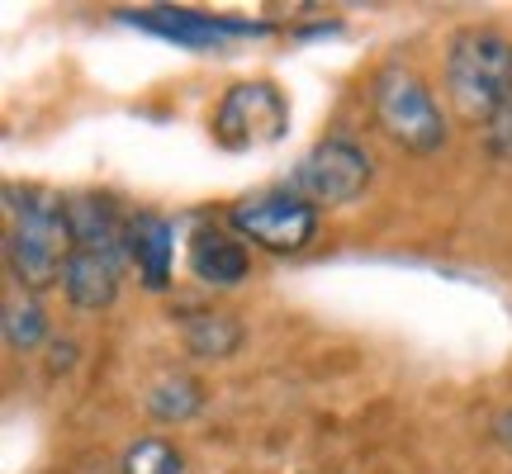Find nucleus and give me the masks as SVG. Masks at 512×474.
Returning a JSON list of instances; mask_svg holds the SVG:
<instances>
[{"label":"nucleus","mask_w":512,"mask_h":474,"mask_svg":"<svg viewBox=\"0 0 512 474\" xmlns=\"http://www.w3.org/2000/svg\"><path fill=\"white\" fill-rule=\"evenodd\" d=\"M10 200V237H5V256H10V275L24 290H48L62 280L67 256L76 252L72 223H67V200H57L48 190H5Z\"/></svg>","instance_id":"nucleus-1"},{"label":"nucleus","mask_w":512,"mask_h":474,"mask_svg":"<svg viewBox=\"0 0 512 474\" xmlns=\"http://www.w3.org/2000/svg\"><path fill=\"white\" fill-rule=\"evenodd\" d=\"M446 91L465 124H489L512 95V43L494 29H465L446 53Z\"/></svg>","instance_id":"nucleus-2"},{"label":"nucleus","mask_w":512,"mask_h":474,"mask_svg":"<svg viewBox=\"0 0 512 474\" xmlns=\"http://www.w3.org/2000/svg\"><path fill=\"white\" fill-rule=\"evenodd\" d=\"M375 119L408 152H437L446 143V119L432 91L422 86V76L403 72V67H384L375 76Z\"/></svg>","instance_id":"nucleus-3"},{"label":"nucleus","mask_w":512,"mask_h":474,"mask_svg":"<svg viewBox=\"0 0 512 474\" xmlns=\"http://www.w3.org/2000/svg\"><path fill=\"white\" fill-rule=\"evenodd\" d=\"M370 185V157L361 143H351L342 133H332L313 147L304 162L290 171V195L304 204H351L361 200Z\"/></svg>","instance_id":"nucleus-4"},{"label":"nucleus","mask_w":512,"mask_h":474,"mask_svg":"<svg viewBox=\"0 0 512 474\" xmlns=\"http://www.w3.org/2000/svg\"><path fill=\"white\" fill-rule=\"evenodd\" d=\"M233 233L252 237L256 247H266L275 256L304 252L313 237H318V209L304 204L299 195H256V200L233 204Z\"/></svg>","instance_id":"nucleus-5"},{"label":"nucleus","mask_w":512,"mask_h":474,"mask_svg":"<svg viewBox=\"0 0 512 474\" xmlns=\"http://www.w3.org/2000/svg\"><path fill=\"white\" fill-rule=\"evenodd\" d=\"M285 124H290V110H285V95L275 91L271 81H242L214 110V138L233 152L275 143L285 133Z\"/></svg>","instance_id":"nucleus-6"},{"label":"nucleus","mask_w":512,"mask_h":474,"mask_svg":"<svg viewBox=\"0 0 512 474\" xmlns=\"http://www.w3.org/2000/svg\"><path fill=\"white\" fill-rule=\"evenodd\" d=\"M124 24H138L147 34L166 38L176 48H228L238 38H266L271 29L266 24H252V19H219V15H200V10H171V5H157L147 15H119Z\"/></svg>","instance_id":"nucleus-7"},{"label":"nucleus","mask_w":512,"mask_h":474,"mask_svg":"<svg viewBox=\"0 0 512 474\" xmlns=\"http://www.w3.org/2000/svg\"><path fill=\"white\" fill-rule=\"evenodd\" d=\"M67 223H72V242L81 252H100L114 256L128 252V223H119L114 204L105 195H76L67 200Z\"/></svg>","instance_id":"nucleus-8"},{"label":"nucleus","mask_w":512,"mask_h":474,"mask_svg":"<svg viewBox=\"0 0 512 474\" xmlns=\"http://www.w3.org/2000/svg\"><path fill=\"white\" fill-rule=\"evenodd\" d=\"M171 252H176V233L162 214H133L128 219V261L138 266L147 290L171 285Z\"/></svg>","instance_id":"nucleus-9"},{"label":"nucleus","mask_w":512,"mask_h":474,"mask_svg":"<svg viewBox=\"0 0 512 474\" xmlns=\"http://www.w3.org/2000/svg\"><path fill=\"white\" fill-rule=\"evenodd\" d=\"M62 290H67V299H72L81 313L110 309L114 294H119V261L76 247V252L67 256V271H62Z\"/></svg>","instance_id":"nucleus-10"},{"label":"nucleus","mask_w":512,"mask_h":474,"mask_svg":"<svg viewBox=\"0 0 512 474\" xmlns=\"http://www.w3.org/2000/svg\"><path fill=\"white\" fill-rule=\"evenodd\" d=\"M190 271L200 275L204 285L228 290V285H242V280H247L252 256H247V247H242L238 237L219 233V228H204V233H195V242H190Z\"/></svg>","instance_id":"nucleus-11"},{"label":"nucleus","mask_w":512,"mask_h":474,"mask_svg":"<svg viewBox=\"0 0 512 474\" xmlns=\"http://www.w3.org/2000/svg\"><path fill=\"white\" fill-rule=\"evenodd\" d=\"M185 347L195 356H233L242 347V323L233 313H190L185 318Z\"/></svg>","instance_id":"nucleus-12"},{"label":"nucleus","mask_w":512,"mask_h":474,"mask_svg":"<svg viewBox=\"0 0 512 474\" xmlns=\"http://www.w3.org/2000/svg\"><path fill=\"white\" fill-rule=\"evenodd\" d=\"M204 403V389L190 375H171V380H162L152 394H147V408H152V418L162 422H185L195 418Z\"/></svg>","instance_id":"nucleus-13"},{"label":"nucleus","mask_w":512,"mask_h":474,"mask_svg":"<svg viewBox=\"0 0 512 474\" xmlns=\"http://www.w3.org/2000/svg\"><path fill=\"white\" fill-rule=\"evenodd\" d=\"M0 323H5V347L10 351H34L48 337V318H43L34 299H10Z\"/></svg>","instance_id":"nucleus-14"},{"label":"nucleus","mask_w":512,"mask_h":474,"mask_svg":"<svg viewBox=\"0 0 512 474\" xmlns=\"http://www.w3.org/2000/svg\"><path fill=\"white\" fill-rule=\"evenodd\" d=\"M124 474H181L185 470V460L181 451L171 446V441L162 437H143V441H133L124 451V465H119Z\"/></svg>","instance_id":"nucleus-15"},{"label":"nucleus","mask_w":512,"mask_h":474,"mask_svg":"<svg viewBox=\"0 0 512 474\" xmlns=\"http://www.w3.org/2000/svg\"><path fill=\"white\" fill-rule=\"evenodd\" d=\"M484 133H489V147H494V157H512V95H508V105L484 124Z\"/></svg>","instance_id":"nucleus-16"},{"label":"nucleus","mask_w":512,"mask_h":474,"mask_svg":"<svg viewBox=\"0 0 512 474\" xmlns=\"http://www.w3.org/2000/svg\"><path fill=\"white\" fill-rule=\"evenodd\" d=\"M53 351H57V356H53V375H57V370H67V365H72L76 361V356H72V342H53Z\"/></svg>","instance_id":"nucleus-17"},{"label":"nucleus","mask_w":512,"mask_h":474,"mask_svg":"<svg viewBox=\"0 0 512 474\" xmlns=\"http://www.w3.org/2000/svg\"><path fill=\"white\" fill-rule=\"evenodd\" d=\"M498 432H503V441H512V413H503V418H498Z\"/></svg>","instance_id":"nucleus-18"}]
</instances>
